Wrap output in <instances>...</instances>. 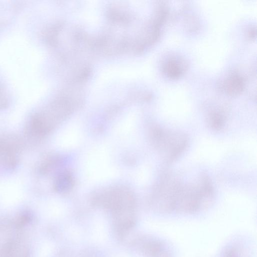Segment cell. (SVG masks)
Here are the masks:
<instances>
[{"label":"cell","mask_w":257,"mask_h":257,"mask_svg":"<svg viewBox=\"0 0 257 257\" xmlns=\"http://www.w3.org/2000/svg\"><path fill=\"white\" fill-rule=\"evenodd\" d=\"M73 178L67 172L60 174L56 180L55 187L57 191L63 192L69 190L73 185Z\"/></svg>","instance_id":"obj_1"},{"label":"cell","mask_w":257,"mask_h":257,"mask_svg":"<svg viewBox=\"0 0 257 257\" xmlns=\"http://www.w3.org/2000/svg\"><path fill=\"white\" fill-rule=\"evenodd\" d=\"M209 121L212 128L219 130L223 126L224 119L220 114L215 113L211 116Z\"/></svg>","instance_id":"obj_2"}]
</instances>
